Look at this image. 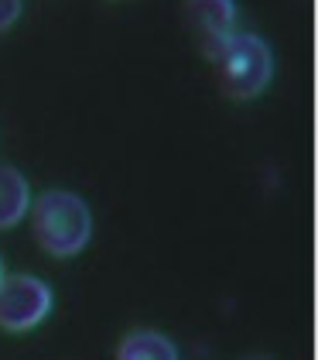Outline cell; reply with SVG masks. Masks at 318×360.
Instances as JSON below:
<instances>
[{
  "label": "cell",
  "instance_id": "obj_1",
  "mask_svg": "<svg viewBox=\"0 0 318 360\" xmlns=\"http://www.w3.org/2000/svg\"><path fill=\"white\" fill-rule=\"evenodd\" d=\"M27 213L34 226V240L52 257H76L93 237V210L76 193L48 189L38 199H31Z\"/></svg>",
  "mask_w": 318,
  "mask_h": 360
},
{
  "label": "cell",
  "instance_id": "obj_2",
  "mask_svg": "<svg viewBox=\"0 0 318 360\" xmlns=\"http://www.w3.org/2000/svg\"><path fill=\"white\" fill-rule=\"evenodd\" d=\"M209 62L219 72L226 96L233 100H253L274 79V52L260 34L250 31H237Z\"/></svg>",
  "mask_w": 318,
  "mask_h": 360
},
{
  "label": "cell",
  "instance_id": "obj_3",
  "mask_svg": "<svg viewBox=\"0 0 318 360\" xmlns=\"http://www.w3.org/2000/svg\"><path fill=\"white\" fill-rule=\"evenodd\" d=\"M52 288L34 275H4L0 281V330L27 333L52 312Z\"/></svg>",
  "mask_w": 318,
  "mask_h": 360
},
{
  "label": "cell",
  "instance_id": "obj_4",
  "mask_svg": "<svg viewBox=\"0 0 318 360\" xmlns=\"http://www.w3.org/2000/svg\"><path fill=\"white\" fill-rule=\"evenodd\" d=\"M188 28L206 56H216L237 34V0H185Z\"/></svg>",
  "mask_w": 318,
  "mask_h": 360
},
{
  "label": "cell",
  "instance_id": "obj_5",
  "mask_svg": "<svg viewBox=\"0 0 318 360\" xmlns=\"http://www.w3.org/2000/svg\"><path fill=\"white\" fill-rule=\"evenodd\" d=\"M31 210V186L27 179L11 165H0V230H11L27 217Z\"/></svg>",
  "mask_w": 318,
  "mask_h": 360
},
{
  "label": "cell",
  "instance_id": "obj_6",
  "mask_svg": "<svg viewBox=\"0 0 318 360\" xmlns=\"http://www.w3.org/2000/svg\"><path fill=\"white\" fill-rule=\"evenodd\" d=\"M117 360H182L171 336L158 330H137L120 340Z\"/></svg>",
  "mask_w": 318,
  "mask_h": 360
},
{
  "label": "cell",
  "instance_id": "obj_7",
  "mask_svg": "<svg viewBox=\"0 0 318 360\" xmlns=\"http://www.w3.org/2000/svg\"><path fill=\"white\" fill-rule=\"evenodd\" d=\"M21 11H25V0H0V34L18 25Z\"/></svg>",
  "mask_w": 318,
  "mask_h": 360
},
{
  "label": "cell",
  "instance_id": "obj_8",
  "mask_svg": "<svg viewBox=\"0 0 318 360\" xmlns=\"http://www.w3.org/2000/svg\"><path fill=\"white\" fill-rule=\"evenodd\" d=\"M0 281H4V261H0Z\"/></svg>",
  "mask_w": 318,
  "mask_h": 360
},
{
  "label": "cell",
  "instance_id": "obj_9",
  "mask_svg": "<svg viewBox=\"0 0 318 360\" xmlns=\"http://www.w3.org/2000/svg\"><path fill=\"white\" fill-rule=\"evenodd\" d=\"M250 360H267V357H250Z\"/></svg>",
  "mask_w": 318,
  "mask_h": 360
}]
</instances>
